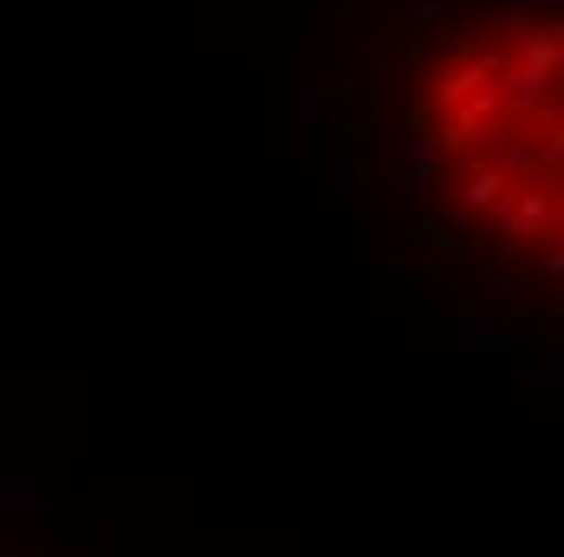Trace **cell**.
Returning a JSON list of instances; mask_svg holds the SVG:
<instances>
[{"label":"cell","mask_w":564,"mask_h":557,"mask_svg":"<svg viewBox=\"0 0 564 557\" xmlns=\"http://www.w3.org/2000/svg\"><path fill=\"white\" fill-rule=\"evenodd\" d=\"M0 557H111V551H13V545H0Z\"/></svg>","instance_id":"cell-2"},{"label":"cell","mask_w":564,"mask_h":557,"mask_svg":"<svg viewBox=\"0 0 564 557\" xmlns=\"http://www.w3.org/2000/svg\"><path fill=\"white\" fill-rule=\"evenodd\" d=\"M325 98L409 292L480 343H558L564 0H325Z\"/></svg>","instance_id":"cell-1"}]
</instances>
